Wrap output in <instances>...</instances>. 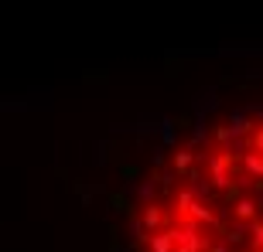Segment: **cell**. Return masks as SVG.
Segmentation results:
<instances>
[{
	"mask_svg": "<svg viewBox=\"0 0 263 252\" xmlns=\"http://www.w3.org/2000/svg\"><path fill=\"white\" fill-rule=\"evenodd\" d=\"M246 146H250V150H256V154H263V126H260V123L250 130V136H246Z\"/></svg>",
	"mask_w": 263,
	"mask_h": 252,
	"instance_id": "5b68a950",
	"label": "cell"
},
{
	"mask_svg": "<svg viewBox=\"0 0 263 252\" xmlns=\"http://www.w3.org/2000/svg\"><path fill=\"white\" fill-rule=\"evenodd\" d=\"M233 146H219V150H212V154L205 157V167H209V181H212V187H219V191H226V187L233 184Z\"/></svg>",
	"mask_w": 263,
	"mask_h": 252,
	"instance_id": "6da1fadb",
	"label": "cell"
},
{
	"mask_svg": "<svg viewBox=\"0 0 263 252\" xmlns=\"http://www.w3.org/2000/svg\"><path fill=\"white\" fill-rule=\"evenodd\" d=\"M239 160H243V171H246L250 181H260V177H263V154H256V150L246 146L243 154H239Z\"/></svg>",
	"mask_w": 263,
	"mask_h": 252,
	"instance_id": "3957f363",
	"label": "cell"
},
{
	"mask_svg": "<svg viewBox=\"0 0 263 252\" xmlns=\"http://www.w3.org/2000/svg\"><path fill=\"white\" fill-rule=\"evenodd\" d=\"M256 215H260V201L246 198V194L233 201V218H236V222H246V225H250V222L256 218Z\"/></svg>",
	"mask_w": 263,
	"mask_h": 252,
	"instance_id": "7a4b0ae2",
	"label": "cell"
},
{
	"mask_svg": "<svg viewBox=\"0 0 263 252\" xmlns=\"http://www.w3.org/2000/svg\"><path fill=\"white\" fill-rule=\"evenodd\" d=\"M195 164V150H178L175 157H171V167H175V174H188V167Z\"/></svg>",
	"mask_w": 263,
	"mask_h": 252,
	"instance_id": "277c9868",
	"label": "cell"
}]
</instances>
